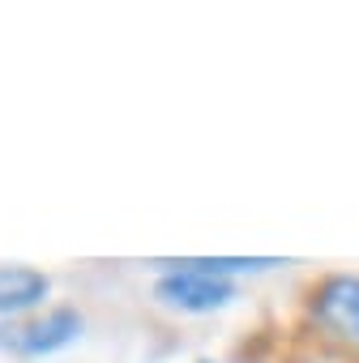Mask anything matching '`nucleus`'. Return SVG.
Segmentation results:
<instances>
[{
    "mask_svg": "<svg viewBox=\"0 0 359 363\" xmlns=\"http://www.w3.org/2000/svg\"><path fill=\"white\" fill-rule=\"evenodd\" d=\"M154 295L167 308H180V312H214V308H227L231 303L236 286L223 274H206V269H197L189 261H180L175 269H167L154 282Z\"/></svg>",
    "mask_w": 359,
    "mask_h": 363,
    "instance_id": "nucleus-1",
    "label": "nucleus"
},
{
    "mask_svg": "<svg viewBox=\"0 0 359 363\" xmlns=\"http://www.w3.org/2000/svg\"><path fill=\"white\" fill-rule=\"evenodd\" d=\"M316 320L346 337V342H359V278H329L321 291H316V303H312Z\"/></svg>",
    "mask_w": 359,
    "mask_h": 363,
    "instance_id": "nucleus-2",
    "label": "nucleus"
},
{
    "mask_svg": "<svg viewBox=\"0 0 359 363\" xmlns=\"http://www.w3.org/2000/svg\"><path fill=\"white\" fill-rule=\"evenodd\" d=\"M77 333H82V316H77L73 308H56V312H48L43 320H31V325L13 329L5 342H9L18 354H52V350L69 346Z\"/></svg>",
    "mask_w": 359,
    "mask_h": 363,
    "instance_id": "nucleus-3",
    "label": "nucleus"
},
{
    "mask_svg": "<svg viewBox=\"0 0 359 363\" xmlns=\"http://www.w3.org/2000/svg\"><path fill=\"white\" fill-rule=\"evenodd\" d=\"M48 291H52L48 274H39L31 265H0V312L5 316L39 308L48 299Z\"/></svg>",
    "mask_w": 359,
    "mask_h": 363,
    "instance_id": "nucleus-4",
    "label": "nucleus"
}]
</instances>
